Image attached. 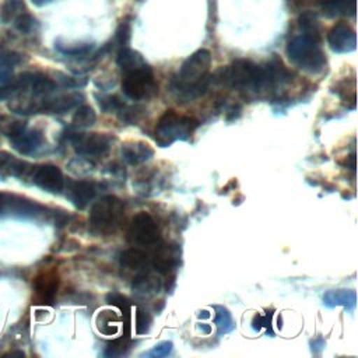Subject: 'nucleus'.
<instances>
[{"label": "nucleus", "instance_id": "1", "mask_svg": "<svg viewBox=\"0 0 358 358\" xmlns=\"http://www.w3.org/2000/svg\"><path fill=\"white\" fill-rule=\"evenodd\" d=\"M211 53L199 49L180 66L178 76L172 80V92L182 101H193L203 95L211 83Z\"/></svg>", "mask_w": 358, "mask_h": 358}, {"label": "nucleus", "instance_id": "2", "mask_svg": "<svg viewBox=\"0 0 358 358\" xmlns=\"http://www.w3.org/2000/svg\"><path fill=\"white\" fill-rule=\"evenodd\" d=\"M218 74V81L234 90H249L257 92L264 88L275 87L267 64L262 67L245 59L235 60L232 64L224 67Z\"/></svg>", "mask_w": 358, "mask_h": 358}, {"label": "nucleus", "instance_id": "3", "mask_svg": "<svg viewBox=\"0 0 358 358\" xmlns=\"http://www.w3.org/2000/svg\"><path fill=\"white\" fill-rule=\"evenodd\" d=\"M287 56L299 69L312 74L323 71L326 66V56L320 48V39L303 34L294 36L288 42Z\"/></svg>", "mask_w": 358, "mask_h": 358}, {"label": "nucleus", "instance_id": "4", "mask_svg": "<svg viewBox=\"0 0 358 358\" xmlns=\"http://www.w3.org/2000/svg\"><path fill=\"white\" fill-rule=\"evenodd\" d=\"M124 204L116 196H103L94 203L90 211V224L96 234L115 232L123 218Z\"/></svg>", "mask_w": 358, "mask_h": 358}, {"label": "nucleus", "instance_id": "5", "mask_svg": "<svg viewBox=\"0 0 358 358\" xmlns=\"http://www.w3.org/2000/svg\"><path fill=\"white\" fill-rule=\"evenodd\" d=\"M197 127V120L189 116H180L175 110H166L158 120L155 129V141L161 147H168L175 141L187 140Z\"/></svg>", "mask_w": 358, "mask_h": 358}, {"label": "nucleus", "instance_id": "6", "mask_svg": "<svg viewBox=\"0 0 358 358\" xmlns=\"http://www.w3.org/2000/svg\"><path fill=\"white\" fill-rule=\"evenodd\" d=\"M122 90L123 94L133 101H141L154 96L157 92V83L151 67L145 63L124 73Z\"/></svg>", "mask_w": 358, "mask_h": 358}, {"label": "nucleus", "instance_id": "7", "mask_svg": "<svg viewBox=\"0 0 358 358\" xmlns=\"http://www.w3.org/2000/svg\"><path fill=\"white\" fill-rule=\"evenodd\" d=\"M76 152L83 157H101L112 145L113 137L108 133H71L69 136Z\"/></svg>", "mask_w": 358, "mask_h": 358}, {"label": "nucleus", "instance_id": "8", "mask_svg": "<svg viewBox=\"0 0 358 358\" xmlns=\"http://www.w3.org/2000/svg\"><path fill=\"white\" fill-rule=\"evenodd\" d=\"M158 238H159L158 227L150 214L141 211L131 218V222L127 231V241L131 245L151 246L157 243Z\"/></svg>", "mask_w": 358, "mask_h": 358}, {"label": "nucleus", "instance_id": "9", "mask_svg": "<svg viewBox=\"0 0 358 358\" xmlns=\"http://www.w3.org/2000/svg\"><path fill=\"white\" fill-rule=\"evenodd\" d=\"M34 183L45 192L57 194L64 189V178L62 171L52 164L38 166L32 173Z\"/></svg>", "mask_w": 358, "mask_h": 358}, {"label": "nucleus", "instance_id": "10", "mask_svg": "<svg viewBox=\"0 0 358 358\" xmlns=\"http://www.w3.org/2000/svg\"><path fill=\"white\" fill-rule=\"evenodd\" d=\"M327 42L333 52L350 53L357 48L355 31L345 24H337L329 31Z\"/></svg>", "mask_w": 358, "mask_h": 358}, {"label": "nucleus", "instance_id": "11", "mask_svg": "<svg viewBox=\"0 0 358 358\" xmlns=\"http://www.w3.org/2000/svg\"><path fill=\"white\" fill-rule=\"evenodd\" d=\"M84 101L80 92H66L59 95H48L42 98V112L46 113H64Z\"/></svg>", "mask_w": 358, "mask_h": 358}, {"label": "nucleus", "instance_id": "12", "mask_svg": "<svg viewBox=\"0 0 358 358\" xmlns=\"http://www.w3.org/2000/svg\"><path fill=\"white\" fill-rule=\"evenodd\" d=\"M179 256H180V249L176 245L164 243L155 249L151 257V264L157 271L166 274L179 263V259H180Z\"/></svg>", "mask_w": 358, "mask_h": 358}, {"label": "nucleus", "instance_id": "13", "mask_svg": "<svg viewBox=\"0 0 358 358\" xmlns=\"http://www.w3.org/2000/svg\"><path fill=\"white\" fill-rule=\"evenodd\" d=\"M10 141L17 152L29 155L43 144V134L38 129H25L20 134L11 137Z\"/></svg>", "mask_w": 358, "mask_h": 358}, {"label": "nucleus", "instance_id": "14", "mask_svg": "<svg viewBox=\"0 0 358 358\" xmlns=\"http://www.w3.org/2000/svg\"><path fill=\"white\" fill-rule=\"evenodd\" d=\"M57 288H59V280L55 273L39 274L34 282V289H35L38 303L50 305L55 301Z\"/></svg>", "mask_w": 358, "mask_h": 358}, {"label": "nucleus", "instance_id": "15", "mask_svg": "<svg viewBox=\"0 0 358 358\" xmlns=\"http://www.w3.org/2000/svg\"><path fill=\"white\" fill-rule=\"evenodd\" d=\"M120 155L129 165H138L152 158L154 150L144 141H129L120 148Z\"/></svg>", "mask_w": 358, "mask_h": 358}, {"label": "nucleus", "instance_id": "16", "mask_svg": "<svg viewBox=\"0 0 358 358\" xmlns=\"http://www.w3.org/2000/svg\"><path fill=\"white\" fill-rule=\"evenodd\" d=\"M95 186L88 180H73L67 187V197L80 210L87 207V204L95 197Z\"/></svg>", "mask_w": 358, "mask_h": 358}, {"label": "nucleus", "instance_id": "17", "mask_svg": "<svg viewBox=\"0 0 358 358\" xmlns=\"http://www.w3.org/2000/svg\"><path fill=\"white\" fill-rule=\"evenodd\" d=\"M31 171V165L21 159L14 158L6 151H0V180H4L8 176L22 178Z\"/></svg>", "mask_w": 358, "mask_h": 358}, {"label": "nucleus", "instance_id": "18", "mask_svg": "<svg viewBox=\"0 0 358 358\" xmlns=\"http://www.w3.org/2000/svg\"><path fill=\"white\" fill-rule=\"evenodd\" d=\"M323 303L327 308L343 306L347 310H354L357 306V294L354 289H331L323 295Z\"/></svg>", "mask_w": 358, "mask_h": 358}, {"label": "nucleus", "instance_id": "19", "mask_svg": "<svg viewBox=\"0 0 358 358\" xmlns=\"http://www.w3.org/2000/svg\"><path fill=\"white\" fill-rule=\"evenodd\" d=\"M161 287H162L161 280L151 273H141L131 282L133 292L141 296H150V295L158 294Z\"/></svg>", "mask_w": 358, "mask_h": 358}, {"label": "nucleus", "instance_id": "20", "mask_svg": "<svg viewBox=\"0 0 358 358\" xmlns=\"http://www.w3.org/2000/svg\"><path fill=\"white\" fill-rule=\"evenodd\" d=\"M320 7L327 17L355 15V0H322Z\"/></svg>", "mask_w": 358, "mask_h": 358}, {"label": "nucleus", "instance_id": "21", "mask_svg": "<svg viewBox=\"0 0 358 358\" xmlns=\"http://www.w3.org/2000/svg\"><path fill=\"white\" fill-rule=\"evenodd\" d=\"M116 63H117V67L120 69V71L124 74L133 69H137L143 64H145V60L143 59V56L127 48V46H123V48H119V52H117V56H116Z\"/></svg>", "mask_w": 358, "mask_h": 358}, {"label": "nucleus", "instance_id": "22", "mask_svg": "<svg viewBox=\"0 0 358 358\" xmlns=\"http://www.w3.org/2000/svg\"><path fill=\"white\" fill-rule=\"evenodd\" d=\"M55 48L62 55H66L74 59H88L94 52L92 43H62L57 41L55 43Z\"/></svg>", "mask_w": 358, "mask_h": 358}, {"label": "nucleus", "instance_id": "23", "mask_svg": "<svg viewBox=\"0 0 358 358\" xmlns=\"http://www.w3.org/2000/svg\"><path fill=\"white\" fill-rule=\"evenodd\" d=\"M120 266L127 270H141L147 266V255L136 248L127 249L120 255Z\"/></svg>", "mask_w": 358, "mask_h": 358}, {"label": "nucleus", "instance_id": "24", "mask_svg": "<svg viewBox=\"0 0 358 358\" xmlns=\"http://www.w3.org/2000/svg\"><path fill=\"white\" fill-rule=\"evenodd\" d=\"M25 10H27L25 0H3L1 7H0L1 24L13 22Z\"/></svg>", "mask_w": 358, "mask_h": 358}, {"label": "nucleus", "instance_id": "25", "mask_svg": "<svg viewBox=\"0 0 358 358\" xmlns=\"http://www.w3.org/2000/svg\"><path fill=\"white\" fill-rule=\"evenodd\" d=\"M214 312H215V326L218 329V334H228L232 330H235V322L232 319V315L229 313V310L224 306L220 305H214L213 306Z\"/></svg>", "mask_w": 358, "mask_h": 358}, {"label": "nucleus", "instance_id": "26", "mask_svg": "<svg viewBox=\"0 0 358 358\" xmlns=\"http://www.w3.org/2000/svg\"><path fill=\"white\" fill-rule=\"evenodd\" d=\"M27 129V122L11 116H0V133L8 138L20 134Z\"/></svg>", "mask_w": 358, "mask_h": 358}, {"label": "nucleus", "instance_id": "27", "mask_svg": "<svg viewBox=\"0 0 358 358\" xmlns=\"http://www.w3.org/2000/svg\"><path fill=\"white\" fill-rule=\"evenodd\" d=\"M117 315L112 310H102L96 317V324L101 333L103 334H115L117 331Z\"/></svg>", "mask_w": 358, "mask_h": 358}, {"label": "nucleus", "instance_id": "28", "mask_svg": "<svg viewBox=\"0 0 358 358\" xmlns=\"http://www.w3.org/2000/svg\"><path fill=\"white\" fill-rule=\"evenodd\" d=\"M96 115L90 105H81L73 115V126L76 127H90L95 123Z\"/></svg>", "mask_w": 358, "mask_h": 358}, {"label": "nucleus", "instance_id": "29", "mask_svg": "<svg viewBox=\"0 0 358 358\" xmlns=\"http://www.w3.org/2000/svg\"><path fill=\"white\" fill-rule=\"evenodd\" d=\"M298 25L299 29L303 35L320 39V29H319V22L316 20V17L310 13H303L299 20H298Z\"/></svg>", "mask_w": 358, "mask_h": 358}, {"label": "nucleus", "instance_id": "30", "mask_svg": "<svg viewBox=\"0 0 358 358\" xmlns=\"http://www.w3.org/2000/svg\"><path fill=\"white\" fill-rule=\"evenodd\" d=\"M69 171L78 175V176H85V175H90L94 172L95 169V164L92 161H90V158L87 157H77L74 159H71L67 165Z\"/></svg>", "mask_w": 358, "mask_h": 358}, {"label": "nucleus", "instance_id": "31", "mask_svg": "<svg viewBox=\"0 0 358 358\" xmlns=\"http://www.w3.org/2000/svg\"><path fill=\"white\" fill-rule=\"evenodd\" d=\"M130 348V341L127 337H120L116 338L110 343H108L105 351H103V357H109V358H115V357H122L124 355Z\"/></svg>", "mask_w": 358, "mask_h": 358}, {"label": "nucleus", "instance_id": "32", "mask_svg": "<svg viewBox=\"0 0 358 358\" xmlns=\"http://www.w3.org/2000/svg\"><path fill=\"white\" fill-rule=\"evenodd\" d=\"M117 116L122 122L127 123V124H134L144 113V108L140 105H123L117 112Z\"/></svg>", "mask_w": 358, "mask_h": 358}, {"label": "nucleus", "instance_id": "33", "mask_svg": "<svg viewBox=\"0 0 358 358\" xmlns=\"http://www.w3.org/2000/svg\"><path fill=\"white\" fill-rule=\"evenodd\" d=\"M13 22H14V28H15L18 32H21V34H29V32H32V31L36 28V25H38L35 17H34L32 14H29L27 10H25L24 13H21Z\"/></svg>", "mask_w": 358, "mask_h": 358}, {"label": "nucleus", "instance_id": "34", "mask_svg": "<svg viewBox=\"0 0 358 358\" xmlns=\"http://www.w3.org/2000/svg\"><path fill=\"white\" fill-rule=\"evenodd\" d=\"M98 99V105L99 108L106 112V113H112V112H117L124 103L123 101H120L117 96L115 95H101L96 96Z\"/></svg>", "mask_w": 358, "mask_h": 358}, {"label": "nucleus", "instance_id": "35", "mask_svg": "<svg viewBox=\"0 0 358 358\" xmlns=\"http://www.w3.org/2000/svg\"><path fill=\"white\" fill-rule=\"evenodd\" d=\"M55 83L57 84V87H63V88H78L85 85V80L78 78V77H71V76H66L63 73H56L55 74Z\"/></svg>", "mask_w": 358, "mask_h": 358}, {"label": "nucleus", "instance_id": "36", "mask_svg": "<svg viewBox=\"0 0 358 358\" xmlns=\"http://www.w3.org/2000/svg\"><path fill=\"white\" fill-rule=\"evenodd\" d=\"M151 323H152V319H151L150 313L145 312V310L137 309V312H136V320H134L136 333H137V334H145V333H148V330H150V327H151Z\"/></svg>", "mask_w": 358, "mask_h": 358}, {"label": "nucleus", "instance_id": "37", "mask_svg": "<svg viewBox=\"0 0 358 358\" xmlns=\"http://www.w3.org/2000/svg\"><path fill=\"white\" fill-rule=\"evenodd\" d=\"M271 319H273V313L268 312V310L264 315H256L252 320V329L255 331H260L262 327H264L267 334L273 336L274 333H273V329H271Z\"/></svg>", "mask_w": 358, "mask_h": 358}, {"label": "nucleus", "instance_id": "38", "mask_svg": "<svg viewBox=\"0 0 358 358\" xmlns=\"http://www.w3.org/2000/svg\"><path fill=\"white\" fill-rule=\"evenodd\" d=\"M172 348H173L172 341H161L157 345H154V348L151 351H148L145 355L147 357H152V358L168 357L172 352Z\"/></svg>", "mask_w": 358, "mask_h": 358}, {"label": "nucleus", "instance_id": "39", "mask_svg": "<svg viewBox=\"0 0 358 358\" xmlns=\"http://www.w3.org/2000/svg\"><path fill=\"white\" fill-rule=\"evenodd\" d=\"M106 302L109 303V305H113V306H117V308H120L122 310H124V312H127L129 310V301L126 299V296H123L122 294H119V292H109L108 295H106Z\"/></svg>", "mask_w": 358, "mask_h": 358}, {"label": "nucleus", "instance_id": "40", "mask_svg": "<svg viewBox=\"0 0 358 358\" xmlns=\"http://www.w3.org/2000/svg\"><path fill=\"white\" fill-rule=\"evenodd\" d=\"M24 60V56L20 55L18 52H4V53H0V63L1 64H6V66H10V67H15L18 66L21 62Z\"/></svg>", "mask_w": 358, "mask_h": 358}, {"label": "nucleus", "instance_id": "41", "mask_svg": "<svg viewBox=\"0 0 358 358\" xmlns=\"http://www.w3.org/2000/svg\"><path fill=\"white\" fill-rule=\"evenodd\" d=\"M129 38H130V27L127 22H122L116 32L115 42L119 45V48H123V46H127Z\"/></svg>", "mask_w": 358, "mask_h": 358}, {"label": "nucleus", "instance_id": "42", "mask_svg": "<svg viewBox=\"0 0 358 358\" xmlns=\"http://www.w3.org/2000/svg\"><path fill=\"white\" fill-rule=\"evenodd\" d=\"M13 78V67L0 63V85L8 83Z\"/></svg>", "mask_w": 358, "mask_h": 358}, {"label": "nucleus", "instance_id": "43", "mask_svg": "<svg viewBox=\"0 0 358 358\" xmlns=\"http://www.w3.org/2000/svg\"><path fill=\"white\" fill-rule=\"evenodd\" d=\"M310 345H312V351L313 352H319L323 347H324V340L323 338H315L313 341H310Z\"/></svg>", "mask_w": 358, "mask_h": 358}, {"label": "nucleus", "instance_id": "44", "mask_svg": "<svg viewBox=\"0 0 358 358\" xmlns=\"http://www.w3.org/2000/svg\"><path fill=\"white\" fill-rule=\"evenodd\" d=\"M35 6H45V4H48V3H50V1H53V0H31Z\"/></svg>", "mask_w": 358, "mask_h": 358}, {"label": "nucleus", "instance_id": "45", "mask_svg": "<svg viewBox=\"0 0 358 358\" xmlns=\"http://www.w3.org/2000/svg\"><path fill=\"white\" fill-rule=\"evenodd\" d=\"M200 330H203L206 334H208V333H211V327L208 326V324H200Z\"/></svg>", "mask_w": 358, "mask_h": 358}, {"label": "nucleus", "instance_id": "46", "mask_svg": "<svg viewBox=\"0 0 358 358\" xmlns=\"http://www.w3.org/2000/svg\"><path fill=\"white\" fill-rule=\"evenodd\" d=\"M4 200H6V196L3 193H0V211L4 208Z\"/></svg>", "mask_w": 358, "mask_h": 358}, {"label": "nucleus", "instance_id": "47", "mask_svg": "<svg viewBox=\"0 0 358 358\" xmlns=\"http://www.w3.org/2000/svg\"><path fill=\"white\" fill-rule=\"evenodd\" d=\"M199 316H200V317H208L210 313H208V310H201V312L199 313Z\"/></svg>", "mask_w": 358, "mask_h": 358}]
</instances>
